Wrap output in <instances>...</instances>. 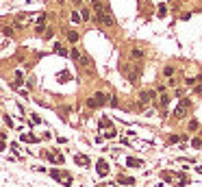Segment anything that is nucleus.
Masks as SVG:
<instances>
[{
  "instance_id": "nucleus-10",
  "label": "nucleus",
  "mask_w": 202,
  "mask_h": 187,
  "mask_svg": "<svg viewBox=\"0 0 202 187\" xmlns=\"http://www.w3.org/2000/svg\"><path fill=\"white\" fill-rule=\"evenodd\" d=\"M163 74L172 78V76H174V68H172V65H165V68H163Z\"/></svg>"
},
{
  "instance_id": "nucleus-5",
  "label": "nucleus",
  "mask_w": 202,
  "mask_h": 187,
  "mask_svg": "<svg viewBox=\"0 0 202 187\" xmlns=\"http://www.w3.org/2000/svg\"><path fill=\"white\" fill-rule=\"evenodd\" d=\"M167 102H170V94L161 92V96H159V105H161V107H167Z\"/></svg>"
},
{
  "instance_id": "nucleus-16",
  "label": "nucleus",
  "mask_w": 202,
  "mask_h": 187,
  "mask_svg": "<svg viewBox=\"0 0 202 187\" xmlns=\"http://www.w3.org/2000/svg\"><path fill=\"white\" fill-rule=\"evenodd\" d=\"M91 15H89V9H83V20H89Z\"/></svg>"
},
{
  "instance_id": "nucleus-15",
  "label": "nucleus",
  "mask_w": 202,
  "mask_h": 187,
  "mask_svg": "<svg viewBox=\"0 0 202 187\" xmlns=\"http://www.w3.org/2000/svg\"><path fill=\"white\" fill-rule=\"evenodd\" d=\"M104 137H115V128H111V131L104 133Z\"/></svg>"
},
{
  "instance_id": "nucleus-8",
  "label": "nucleus",
  "mask_w": 202,
  "mask_h": 187,
  "mask_svg": "<svg viewBox=\"0 0 202 187\" xmlns=\"http://www.w3.org/2000/svg\"><path fill=\"white\" fill-rule=\"evenodd\" d=\"M107 172H109V168H107V163H104V161H100V163H98V174H100V176H104Z\"/></svg>"
},
{
  "instance_id": "nucleus-3",
  "label": "nucleus",
  "mask_w": 202,
  "mask_h": 187,
  "mask_svg": "<svg viewBox=\"0 0 202 187\" xmlns=\"http://www.w3.org/2000/svg\"><path fill=\"white\" fill-rule=\"evenodd\" d=\"M52 176H55V178H59V181H63L65 185H70V183H72V176L65 174V172H59V170H52Z\"/></svg>"
},
{
  "instance_id": "nucleus-4",
  "label": "nucleus",
  "mask_w": 202,
  "mask_h": 187,
  "mask_svg": "<svg viewBox=\"0 0 202 187\" xmlns=\"http://www.w3.org/2000/svg\"><path fill=\"white\" fill-rule=\"evenodd\" d=\"M130 59H143V50L141 48H133L130 50Z\"/></svg>"
},
{
  "instance_id": "nucleus-2",
  "label": "nucleus",
  "mask_w": 202,
  "mask_h": 187,
  "mask_svg": "<svg viewBox=\"0 0 202 187\" xmlns=\"http://www.w3.org/2000/svg\"><path fill=\"white\" fill-rule=\"evenodd\" d=\"M154 98H157V94H154L152 89H150V92L146 89V92H141V94H139V102H141V105H150Z\"/></svg>"
},
{
  "instance_id": "nucleus-11",
  "label": "nucleus",
  "mask_w": 202,
  "mask_h": 187,
  "mask_svg": "<svg viewBox=\"0 0 202 187\" xmlns=\"http://www.w3.org/2000/svg\"><path fill=\"white\" fill-rule=\"evenodd\" d=\"M55 52H59V55H63V57H65V55H67V50H65V48H63V46H59V44H57V46H55Z\"/></svg>"
},
{
  "instance_id": "nucleus-7",
  "label": "nucleus",
  "mask_w": 202,
  "mask_h": 187,
  "mask_svg": "<svg viewBox=\"0 0 202 187\" xmlns=\"http://www.w3.org/2000/svg\"><path fill=\"white\" fill-rule=\"evenodd\" d=\"M185 107H187V102H185V100H183V102H180V105H178L176 113H174V115H176V118H183V115H185Z\"/></svg>"
},
{
  "instance_id": "nucleus-14",
  "label": "nucleus",
  "mask_w": 202,
  "mask_h": 187,
  "mask_svg": "<svg viewBox=\"0 0 202 187\" xmlns=\"http://www.w3.org/2000/svg\"><path fill=\"white\" fill-rule=\"evenodd\" d=\"M196 128H198V122H196V120H191V122H189V131H196Z\"/></svg>"
},
{
  "instance_id": "nucleus-1",
  "label": "nucleus",
  "mask_w": 202,
  "mask_h": 187,
  "mask_svg": "<svg viewBox=\"0 0 202 187\" xmlns=\"http://www.w3.org/2000/svg\"><path fill=\"white\" fill-rule=\"evenodd\" d=\"M107 98H109V96H107L104 92H98V94H93L91 98L87 100V105L91 107V109H96V107H102V105H107V102H109Z\"/></svg>"
},
{
  "instance_id": "nucleus-17",
  "label": "nucleus",
  "mask_w": 202,
  "mask_h": 187,
  "mask_svg": "<svg viewBox=\"0 0 202 187\" xmlns=\"http://www.w3.org/2000/svg\"><path fill=\"white\" fill-rule=\"evenodd\" d=\"M72 22H80V15H78V13H76V11L72 13Z\"/></svg>"
},
{
  "instance_id": "nucleus-12",
  "label": "nucleus",
  "mask_w": 202,
  "mask_h": 187,
  "mask_svg": "<svg viewBox=\"0 0 202 187\" xmlns=\"http://www.w3.org/2000/svg\"><path fill=\"white\" fill-rule=\"evenodd\" d=\"M178 85V78H174V76H172L170 81H167V87H176Z\"/></svg>"
},
{
  "instance_id": "nucleus-19",
  "label": "nucleus",
  "mask_w": 202,
  "mask_h": 187,
  "mask_svg": "<svg viewBox=\"0 0 202 187\" xmlns=\"http://www.w3.org/2000/svg\"><path fill=\"white\" fill-rule=\"evenodd\" d=\"M196 92H198V94H202V85H196Z\"/></svg>"
},
{
  "instance_id": "nucleus-9",
  "label": "nucleus",
  "mask_w": 202,
  "mask_h": 187,
  "mask_svg": "<svg viewBox=\"0 0 202 187\" xmlns=\"http://www.w3.org/2000/svg\"><path fill=\"white\" fill-rule=\"evenodd\" d=\"M67 39H70L72 44H76V41H78V33H76V31H70V33H67Z\"/></svg>"
},
{
  "instance_id": "nucleus-18",
  "label": "nucleus",
  "mask_w": 202,
  "mask_h": 187,
  "mask_svg": "<svg viewBox=\"0 0 202 187\" xmlns=\"http://www.w3.org/2000/svg\"><path fill=\"white\" fill-rule=\"evenodd\" d=\"M22 139H24V142H35V137H33V135H22Z\"/></svg>"
},
{
  "instance_id": "nucleus-6",
  "label": "nucleus",
  "mask_w": 202,
  "mask_h": 187,
  "mask_svg": "<svg viewBox=\"0 0 202 187\" xmlns=\"http://www.w3.org/2000/svg\"><path fill=\"white\" fill-rule=\"evenodd\" d=\"M74 161L78 163V165H89V159L83 157V155H76V157H74Z\"/></svg>"
},
{
  "instance_id": "nucleus-13",
  "label": "nucleus",
  "mask_w": 202,
  "mask_h": 187,
  "mask_svg": "<svg viewBox=\"0 0 202 187\" xmlns=\"http://www.w3.org/2000/svg\"><path fill=\"white\" fill-rule=\"evenodd\" d=\"M128 165H130V168H133V165H141V161H139V159H128Z\"/></svg>"
}]
</instances>
